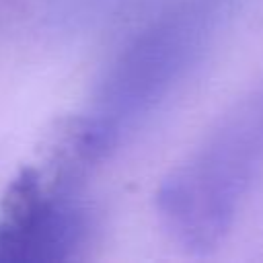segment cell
<instances>
[{"mask_svg": "<svg viewBox=\"0 0 263 263\" xmlns=\"http://www.w3.org/2000/svg\"><path fill=\"white\" fill-rule=\"evenodd\" d=\"M119 129L101 113L55 121L43 142L47 183L60 191H76L78 181L115 146ZM45 179V177H43Z\"/></svg>", "mask_w": 263, "mask_h": 263, "instance_id": "cell-4", "label": "cell"}, {"mask_svg": "<svg viewBox=\"0 0 263 263\" xmlns=\"http://www.w3.org/2000/svg\"><path fill=\"white\" fill-rule=\"evenodd\" d=\"M84 234V214L72 193L51 187L25 166L10 181L0 210V261L66 259Z\"/></svg>", "mask_w": 263, "mask_h": 263, "instance_id": "cell-2", "label": "cell"}, {"mask_svg": "<svg viewBox=\"0 0 263 263\" xmlns=\"http://www.w3.org/2000/svg\"><path fill=\"white\" fill-rule=\"evenodd\" d=\"M261 171L263 82L234 103L199 150L158 187L156 208L166 230L187 251L216 249Z\"/></svg>", "mask_w": 263, "mask_h": 263, "instance_id": "cell-1", "label": "cell"}, {"mask_svg": "<svg viewBox=\"0 0 263 263\" xmlns=\"http://www.w3.org/2000/svg\"><path fill=\"white\" fill-rule=\"evenodd\" d=\"M203 10H187L146 31L121 55L111 80L105 86L101 115L111 123H121L123 113L142 109L158 95L187 60L203 31Z\"/></svg>", "mask_w": 263, "mask_h": 263, "instance_id": "cell-3", "label": "cell"}]
</instances>
